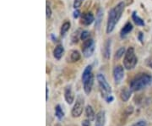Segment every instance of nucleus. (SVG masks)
<instances>
[{"label": "nucleus", "mask_w": 152, "mask_h": 126, "mask_svg": "<svg viewBox=\"0 0 152 126\" xmlns=\"http://www.w3.org/2000/svg\"><path fill=\"white\" fill-rule=\"evenodd\" d=\"M51 38L53 40V42H57V38H55L54 35H53V34H52V35H51Z\"/></svg>", "instance_id": "2f4dec72"}, {"label": "nucleus", "mask_w": 152, "mask_h": 126, "mask_svg": "<svg viewBox=\"0 0 152 126\" xmlns=\"http://www.w3.org/2000/svg\"><path fill=\"white\" fill-rule=\"evenodd\" d=\"M54 126H61V125H60L59 124H57V125H55Z\"/></svg>", "instance_id": "473e14b6"}, {"label": "nucleus", "mask_w": 152, "mask_h": 126, "mask_svg": "<svg viewBox=\"0 0 152 126\" xmlns=\"http://www.w3.org/2000/svg\"><path fill=\"white\" fill-rule=\"evenodd\" d=\"M64 48L63 47V45L58 44V46H56V48L53 50V56L56 59L59 60L64 54Z\"/></svg>", "instance_id": "2eb2a0df"}, {"label": "nucleus", "mask_w": 152, "mask_h": 126, "mask_svg": "<svg viewBox=\"0 0 152 126\" xmlns=\"http://www.w3.org/2000/svg\"><path fill=\"white\" fill-rule=\"evenodd\" d=\"M71 23L69 21H65L61 26V30H60V34L62 37H64L65 34L68 32V31L70 29Z\"/></svg>", "instance_id": "412c9836"}, {"label": "nucleus", "mask_w": 152, "mask_h": 126, "mask_svg": "<svg viewBox=\"0 0 152 126\" xmlns=\"http://www.w3.org/2000/svg\"><path fill=\"white\" fill-rule=\"evenodd\" d=\"M91 75H92V65L89 64V65H87L86 67V69H85L84 71H83V74H82L81 77L82 82L86 81L87 79L91 76Z\"/></svg>", "instance_id": "a211bd4d"}, {"label": "nucleus", "mask_w": 152, "mask_h": 126, "mask_svg": "<svg viewBox=\"0 0 152 126\" xmlns=\"http://www.w3.org/2000/svg\"><path fill=\"white\" fill-rule=\"evenodd\" d=\"M81 21L82 23L85 26H90L95 21V17H94V15H93V14L91 12H88V13L83 14V15L81 17Z\"/></svg>", "instance_id": "9b49d317"}, {"label": "nucleus", "mask_w": 152, "mask_h": 126, "mask_svg": "<svg viewBox=\"0 0 152 126\" xmlns=\"http://www.w3.org/2000/svg\"><path fill=\"white\" fill-rule=\"evenodd\" d=\"M46 15H47V19H49L52 16V9L48 4H47L46 5Z\"/></svg>", "instance_id": "393cba45"}, {"label": "nucleus", "mask_w": 152, "mask_h": 126, "mask_svg": "<svg viewBox=\"0 0 152 126\" xmlns=\"http://www.w3.org/2000/svg\"><path fill=\"white\" fill-rule=\"evenodd\" d=\"M84 106H85V98L81 95H78L75 105L71 110V115L74 118H79L83 113Z\"/></svg>", "instance_id": "39448f33"}, {"label": "nucleus", "mask_w": 152, "mask_h": 126, "mask_svg": "<svg viewBox=\"0 0 152 126\" xmlns=\"http://www.w3.org/2000/svg\"><path fill=\"white\" fill-rule=\"evenodd\" d=\"M146 65L148 66V67H150L151 69H152V56L151 57H150V58L146 60Z\"/></svg>", "instance_id": "c85d7f7f"}, {"label": "nucleus", "mask_w": 152, "mask_h": 126, "mask_svg": "<svg viewBox=\"0 0 152 126\" xmlns=\"http://www.w3.org/2000/svg\"><path fill=\"white\" fill-rule=\"evenodd\" d=\"M48 86L47 85V86H46V101H48Z\"/></svg>", "instance_id": "7c9ffc66"}, {"label": "nucleus", "mask_w": 152, "mask_h": 126, "mask_svg": "<svg viewBox=\"0 0 152 126\" xmlns=\"http://www.w3.org/2000/svg\"><path fill=\"white\" fill-rule=\"evenodd\" d=\"M64 99L68 104H72L75 101V96H74V92L72 91V86L70 85L67 86L64 88Z\"/></svg>", "instance_id": "1a4fd4ad"}, {"label": "nucleus", "mask_w": 152, "mask_h": 126, "mask_svg": "<svg viewBox=\"0 0 152 126\" xmlns=\"http://www.w3.org/2000/svg\"><path fill=\"white\" fill-rule=\"evenodd\" d=\"M124 9L125 4L124 2H120L109 11L107 23V30H106L107 34L113 32L116 25L118 23L120 18L122 17Z\"/></svg>", "instance_id": "f257e3e1"}, {"label": "nucleus", "mask_w": 152, "mask_h": 126, "mask_svg": "<svg viewBox=\"0 0 152 126\" xmlns=\"http://www.w3.org/2000/svg\"><path fill=\"white\" fill-rule=\"evenodd\" d=\"M113 80L116 84H119L124 77V68L121 65H117L113 69Z\"/></svg>", "instance_id": "0eeeda50"}, {"label": "nucleus", "mask_w": 152, "mask_h": 126, "mask_svg": "<svg viewBox=\"0 0 152 126\" xmlns=\"http://www.w3.org/2000/svg\"><path fill=\"white\" fill-rule=\"evenodd\" d=\"M132 92H133V91L131 90L130 88H124L121 91V93H120V97L122 99V101L123 102H128L130 98Z\"/></svg>", "instance_id": "ddd939ff"}, {"label": "nucleus", "mask_w": 152, "mask_h": 126, "mask_svg": "<svg viewBox=\"0 0 152 126\" xmlns=\"http://www.w3.org/2000/svg\"><path fill=\"white\" fill-rule=\"evenodd\" d=\"M102 15H103V12L102 10H99L96 16V28L99 29L100 28V25L102 23Z\"/></svg>", "instance_id": "5701e85b"}, {"label": "nucleus", "mask_w": 152, "mask_h": 126, "mask_svg": "<svg viewBox=\"0 0 152 126\" xmlns=\"http://www.w3.org/2000/svg\"><path fill=\"white\" fill-rule=\"evenodd\" d=\"M80 53L78 50H72L69 53V62L71 63H75L80 59Z\"/></svg>", "instance_id": "f3484780"}, {"label": "nucleus", "mask_w": 152, "mask_h": 126, "mask_svg": "<svg viewBox=\"0 0 152 126\" xmlns=\"http://www.w3.org/2000/svg\"><path fill=\"white\" fill-rule=\"evenodd\" d=\"M74 15V18H75V19H77L78 17L80 15V11L77 9V10H75V12H74V15Z\"/></svg>", "instance_id": "c756f323"}, {"label": "nucleus", "mask_w": 152, "mask_h": 126, "mask_svg": "<svg viewBox=\"0 0 152 126\" xmlns=\"http://www.w3.org/2000/svg\"><path fill=\"white\" fill-rule=\"evenodd\" d=\"M123 62H124V67L127 70H131L135 68L138 63V59L136 57L134 48L130 47L127 49Z\"/></svg>", "instance_id": "20e7f679"}, {"label": "nucleus", "mask_w": 152, "mask_h": 126, "mask_svg": "<svg viewBox=\"0 0 152 126\" xmlns=\"http://www.w3.org/2000/svg\"><path fill=\"white\" fill-rule=\"evenodd\" d=\"M132 30H133V25H132V23L127 22L124 25V26L122 28L121 32H120V37L122 38H124L129 33H130L132 32Z\"/></svg>", "instance_id": "4468645a"}, {"label": "nucleus", "mask_w": 152, "mask_h": 126, "mask_svg": "<svg viewBox=\"0 0 152 126\" xmlns=\"http://www.w3.org/2000/svg\"><path fill=\"white\" fill-rule=\"evenodd\" d=\"M96 80H97L99 90L101 92L102 98L107 103H110L113 102L114 97L112 95V92H113L112 87L109 85V83L107 82V81L105 75H102V74H98L97 76H96Z\"/></svg>", "instance_id": "7ed1b4c3"}, {"label": "nucleus", "mask_w": 152, "mask_h": 126, "mask_svg": "<svg viewBox=\"0 0 152 126\" xmlns=\"http://www.w3.org/2000/svg\"><path fill=\"white\" fill-rule=\"evenodd\" d=\"M55 116L57 117L58 120H62L64 117V112L63 111L59 104H58L55 107Z\"/></svg>", "instance_id": "aec40b11"}, {"label": "nucleus", "mask_w": 152, "mask_h": 126, "mask_svg": "<svg viewBox=\"0 0 152 126\" xmlns=\"http://www.w3.org/2000/svg\"><path fill=\"white\" fill-rule=\"evenodd\" d=\"M84 85V92L86 95H90L92 91L93 85H94V75H91V76L87 79L86 81L83 82Z\"/></svg>", "instance_id": "6e6552de"}, {"label": "nucleus", "mask_w": 152, "mask_h": 126, "mask_svg": "<svg viewBox=\"0 0 152 126\" xmlns=\"http://www.w3.org/2000/svg\"><path fill=\"white\" fill-rule=\"evenodd\" d=\"M83 2H84V0H75L74 1V8L77 10V9H79L81 4H83Z\"/></svg>", "instance_id": "a878e982"}, {"label": "nucleus", "mask_w": 152, "mask_h": 126, "mask_svg": "<svg viewBox=\"0 0 152 126\" xmlns=\"http://www.w3.org/2000/svg\"><path fill=\"white\" fill-rule=\"evenodd\" d=\"M132 19H133L134 22L135 23L137 26H145V21H144V20L141 19L140 17L137 15V13H136L135 11H134L133 14H132Z\"/></svg>", "instance_id": "6ab92c4d"}, {"label": "nucleus", "mask_w": 152, "mask_h": 126, "mask_svg": "<svg viewBox=\"0 0 152 126\" xmlns=\"http://www.w3.org/2000/svg\"><path fill=\"white\" fill-rule=\"evenodd\" d=\"M90 37H91V33L88 31H83L80 32V38L81 39L82 41H86L87 39L90 38Z\"/></svg>", "instance_id": "b1692460"}, {"label": "nucleus", "mask_w": 152, "mask_h": 126, "mask_svg": "<svg viewBox=\"0 0 152 126\" xmlns=\"http://www.w3.org/2000/svg\"><path fill=\"white\" fill-rule=\"evenodd\" d=\"M126 51H127V50L125 49V48H124V47L120 48L119 49L117 50L116 53H115V55H114V59H117V60L120 59L124 55H125Z\"/></svg>", "instance_id": "4be33fe9"}, {"label": "nucleus", "mask_w": 152, "mask_h": 126, "mask_svg": "<svg viewBox=\"0 0 152 126\" xmlns=\"http://www.w3.org/2000/svg\"><path fill=\"white\" fill-rule=\"evenodd\" d=\"M94 51H95V42L93 39L89 38L84 41L82 44V53L84 57L86 58L91 57L94 53Z\"/></svg>", "instance_id": "423d86ee"}, {"label": "nucleus", "mask_w": 152, "mask_h": 126, "mask_svg": "<svg viewBox=\"0 0 152 126\" xmlns=\"http://www.w3.org/2000/svg\"><path fill=\"white\" fill-rule=\"evenodd\" d=\"M85 112H86V115L87 119H89L90 121H93L94 119H96V115L95 114V112H94L91 106L87 105Z\"/></svg>", "instance_id": "dca6fc26"}, {"label": "nucleus", "mask_w": 152, "mask_h": 126, "mask_svg": "<svg viewBox=\"0 0 152 126\" xmlns=\"http://www.w3.org/2000/svg\"><path fill=\"white\" fill-rule=\"evenodd\" d=\"M95 126H105L106 124V112L104 110L99 111L96 116Z\"/></svg>", "instance_id": "9d476101"}, {"label": "nucleus", "mask_w": 152, "mask_h": 126, "mask_svg": "<svg viewBox=\"0 0 152 126\" xmlns=\"http://www.w3.org/2000/svg\"><path fill=\"white\" fill-rule=\"evenodd\" d=\"M81 126H91V121L89 119H85L82 121Z\"/></svg>", "instance_id": "cd10ccee"}, {"label": "nucleus", "mask_w": 152, "mask_h": 126, "mask_svg": "<svg viewBox=\"0 0 152 126\" xmlns=\"http://www.w3.org/2000/svg\"><path fill=\"white\" fill-rule=\"evenodd\" d=\"M111 45H112V41L111 39H107L105 43H104L103 48V57L106 59H110L111 55Z\"/></svg>", "instance_id": "f8f14e48"}, {"label": "nucleus", "mask_w": 152, "mask_h": 126, "mask_svg": "<svg viewBox=\"0 0 152 126\" xmlns=\"http://www.w3.org/2000/svg\"><path fill=\"white\" fill-rule=\"evenodd\" d=\"M152 83V75L146 74V73H142L136 75L134 78L131 80L129 83V88L133 92H139L143 89L146 88Z\"/></svg>", "instance_id": "f03ea898"}, {"label": "nucleus", "mask_w": 152, "mask_h": 126, "mask_svg": "<svg viewBox=\"0 0 152 126\" xmlns=\"http://www.w3.org/2000/svg\"><path fill=\"white\" fill-rule=\"evenodd\" d=\"M132 126H148L147 123L145 120H139L136 122L135 124H134Z\"/></svg>", "instance_id": "bb28decb"}]
</instances>
